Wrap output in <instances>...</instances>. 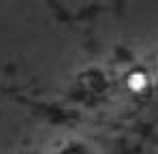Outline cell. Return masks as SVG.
Wrapping results in <instances>:
<instances>
[{"mask_svg": "<svg viewBox=\"0 0 158 154\" xmlns=\"http://www.w3.org/2000/svg\"><path fill=\"white\" fill-rule=\"evenodd\" d=\"M126 81H128V86H131L132 90H137V92H139V90H143V88L148 86V77H145V73H141V71L131 73Z\"/></svg>", "mask_w": 158, "mask_h": 154, "instance_id": "obj_1", "label": "cell"}]
</instances>
